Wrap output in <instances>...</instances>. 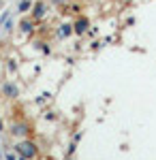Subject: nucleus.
Here are the masks:
<instances>
[{"label":"nucleus","mask_w":156,"mask_h":160,"mask_svg":"<svg viewBox=\"0 0 156 160\" xmlns=\"http://www.w3.org/2000/svg\"><path fill=\"white\" fill-rule=\"evenodd\" d=\"M32 4H34V0H19V4H17V13H19V15L30 13V11H32Z\"/></svg>","instance_id":"nucleus-8"},{"label":"nucleus","mask_w":156,"mask_h":160,"mask_svg":"<svg viewBox=\"0 0 156 160\" xmlns=\"http://www.w3.org/2000/svg\"><path fill=\"white\" fill-rule=\"evenodd\" d=\"M9 132H11V137H17V139H28L30 132H32V128H30L28 122H13Z\"/></svg>","instance_id":"nucleus-2"},{"label":"nucleus","mask_w":156,"mask_h":160,"mask_svg":"<svg viewBox=\"0 0 156 160\" xmlns=\"http://www.w3.org/2000/svg\"><path fill=\"white\" fill-rule=\"evenodd\" d=\"M4 160H17V158H15L13 152H4Z\"/></svg>","instance_id":"nucleus-14"},{"label":"nucleus","mask_w":156,"mask_h":160,"mask_svg":"<svg viewBox=\"0 0 156 160\" xmlns=\"http://www.w3.org/2000/svg\"><path fill=\"white\" fill-rule=\"evenodd\" d=\"M7 71H9V73H15V71H17V64H15V60H7Z\"/></svg>","instance_id":"nucleus-12"},{"label":"nucleus","mask_w":156,"mask_h":160,"mask_svg":"<svg viewBox=\"0 0 156 160\" xmlns=\"http://www.w3.org/2000/svg\"><path fill=\"white\" fill-rule=\"evenodd\" d=\"M36 24H39V22H34V19L28 15V17H22V22L17 24V28H19V32H22V34H32V32H34V28H36Z\"/></svg>","instance_id":"nucleus-6"},{"label":"nucleus","mask_w":156,"mask_h":160,"mask_svg":"<svg viewBox=\"0 0 156 160\" xmlns=\"http://www.w3.org/2000/svg\"><path fill=\"white\" fill-rule=\"evenodd\" d=\"M13 26H15V24H13V19L9 17V19L4 22V28H2V30H4V34H11V32H13Z\"/></svg>","instance_id":"nucleus-10"},{"label":"nucleus","mask_w":156,"mask_h":160,"mask_svg":"<svg viewBox=\"0 0 156 160\" xmlns=\"http://www.w3.org/2000/svg\"><path fill=\"white\" fill-rule=\"evenodd\" d=\"M73 28H75V34H77V37H84L86 32L90 30V19L79 13V15L75 17V22H73Z\"/></svg>","instance_id":"nucleus-5"},{"label":"nucleus","mask_w":156,"mask_h":160,"mask_svg":"<svg viewBox=\"0 0 156 160\" xmlns=\"http://www.w3.org/2000/svg\"><path fill=\"white\" fill-rule=\"evenodd\" d=\"M75 149H77V143L73 141L71 145H69V149H66V154H69V156H73V154H75Z\"/></svg>","instance_id":"nucleus-13"},{"label":"nucleus","mask_w":156,"mask_h":160,"mask_svg":"<svg viewBox=\"0 0 156 160\" xmlns=\"http://www.w3.org/2000/svg\"><path fill=\"white\" fill-rule=\"evenodd\" d=\"M0 96H4V98H9V100H15L17 96H19V88H17V83L11 81V79L2 81V86H0Z\"/></svg>","instance_id":"nucleus-3"},{"label":"nucleus","mask_w":156,"mask_h":160,"mask_svg":"<svg viewBox=\"0 0 156 160\" xmlns=\"http://www.w3.org/2000/svg\"><path fill=\"white\" fill-rule=\"evenodd\" d=\"M34 47H36L39 51H43V53H49V51H51V49L47 47V43H45V41H36V43H34Z\"/></svg>","instance_id":"nucleus-9"},{"label":"nucleus","mask_w":156,"mask_h":160,"mask_svg":"<svg viewBox=\"0 0 156 160\" xmlns=\"http://www.w3.org/2000/svg\"><path fill=\"white\" fill-rule=\"evenodd\" d=\"M47 9H49V2H47V0H34L32 11H30V17H32L34 22H41V19H45Z\"/></svg>","instance_id":"nucleus-4"},{"label":"nucleus","mask_w":156,"mask_h":160,"mask_svg":"<svg viewBox=\"0 0 156 160\" xmlns=\"http://www.w3.org/2000/svg\"><path fill=\"white\" fill-rule=\"evenodd\" d=\"M13 149H15L17 156H24V158H28V160L39 158V145H36L32 139H22V141H17V143L13 145Z\"/></svg>","instance_id":"nucleus-1"},{"label":"nucleus","mask_w":156,"mask_h":160,"mask_svg":"<svg viewBox=\"0 0 156 160\" xmlns=\"http://www.w3.org/2000/svg\"><path fill=\"white\" fill-rule=\"evenodd\" d=\"M0 132H4V122H2V118H0Z\"/></svg>","instance_id":"nucleus-16"},{"label":"nucleus","mask_w":156,"mask_h":160,"mask_svg":"<svg viewBox=\"0 0 156 160\" xmlns=\"http://www.w3.org/2000/svg\"><path fill=\"white\" fill-rule=\"evenodd\" d=\"M47 2L51 4V7H58V9H60V7H64V4L71 2V0H47Z\"/></svg>","instance_id":"nucleus-11"},{"label":"nucleus","mask_w":156,"mask_h":160,"mask_svg":"<svg viewBox=\"0 0 156 160\" xmlns=\"http://www.w3.org/2000/svg\"><path fill=\"white\" fill-rule=\"evenodd\" d=\"M71 34H75L73 22H62V24L58 26V38H69Z\"/></svg>","instance_id":"nucleus-7"},{"label":"nucleus","mask_w":156,"mask_h":160,"mask_svg":"<svg viewBox=\"0 0 156 160\" xmlns=\"http://www.w3.org/2000/svg\"><path fill=\"white\" fill-rule=\"evenodd\" d=\"M64 160H73V156H69V154H66V158H64Z\"/></svg>","instance_id":"nucleus-17"},{"label":"nucleus","mask_w":156,"mask_h":160,"mask_svg":"<svg viewBox=\"0 0 156 160\" xmlns=\"http://www.w3.org/2000/svg\"><path fill=\"white\" fill-rule=\"evenodd\" d=\"M81 137H84V132H75V135H73V141H75V143H79V141H81Z\"/></svg>","instance_id":"nucleus-15"},{"label":"nucleus","mask_w":156,"mask_h":160,"mask_svg":"<svg viewBox=\"0 0 156 160\" xmlns=\"http://www.w3.org/2000/svg\"><path fill=\"white\" fill-rule=\"evenodd\" d=\"M17 160H28V158H24V156H19V158H17Z\"/></svg>","instance_id":"nucleus-18"},{"label":"nucleus","mask_w":156,"mask_h":160,"mask_svg":"<svg viewBox=\"0 0 156 160\" xmlns=\"http://www.w3.org/2000/svg\"><path fill=\"white\" fill-rule=\"evenodd\" d=\"M47 160H56V158H47Z\"/></svg>","instance_id":"nucleus-19"}]
</instances>
